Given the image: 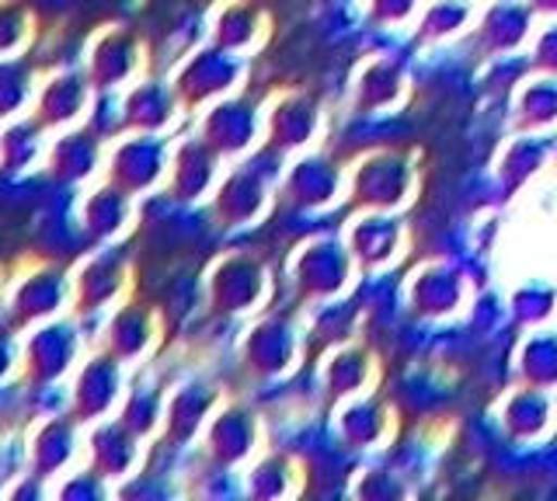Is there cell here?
<instances>
[{
    "mask_svg": "<svg viewBox=\"0 0 557 501\" xmlns=\"http://www.w3.org/2000/svg\"><path fill=\"white\" fill-rule=\"evenodd\" d=\"M74 327L66 324H39L22 345V362L25 373L35 384H49V379H60L74 359Z\"/></svg>",
    "mask_w": 557,
    "mask_h": 501,
    "instance_id": "obj_1",
    "label": "cell"
},
{
    "mask_svg": "<svg viewBox=\"0 0 557 501\" xmlns=\"http://www.w3.org/2000/svg\"><path fill=\"white\" fill-rule=\"evenodd\" d=\"M66 300V279L57 268H42L35 265L28 268L22 279L11 289V310L17 321H42L49 314H57Z\"/></svg>",
    "mask_w": 557,
    "mask_h": 501,
    "instance_id": "obj_2",
    "label": "cell"
},
{
    "mask_svg": "<svg viewBox=\"0 0 557 501\" xmlns=\"http://www.w3.org/2000/svg\"><path fill=\"white\" fill-rule=\"evenodd\" d=\"M84 98L87 91L77 74L49 77L39 88V98H35V115H39L46 126H63L84 109Z\"/></svg>",
    "mask_w": 557,
    "mask_h": 501,
    "instance_id": "obj_3",
    "label": "cell"
},
{
    "mask_svg": "<svg viewBox=\"0 0 557 501\" xmlns=\"http://www.w3.org/2000/svg\"><path fill=\"white\" fill-rule=\"evenodd\" d=\"M42 153V118H11V123L0 129V164L8 171H22L28 164L39 161Z\"/></svg>",
    "mask_w": 557,
    "mask_h": 501,
    "instance_id": "obj_4",
    "label": "cell"
},
{
    "mask_svg": "<svg viewBox=\"0 0 557 501\" xmlns=\"http://www.w3.org/2000/svg\"><path fill=\"white\" fill-rule=\"evenodd\" d=\"M70 453H74V436H70V425L63 422H46L35 428L32 436V466L35 474H57L66 466Z\"/></svg>",
    "mask_w": 557,
    "mask_h": 501,
    "instance_id": "obj_5",
    "label": "cell"
},
{
    "mask_svg": "<svg viewBox=\"0 0 557 501\" xmlns=\"http://www.w3.org/2000/svg\"><path fill=\"white\" fill-rule=\"evenodd\" d=\"M35 95L32 66L17 57H0V118H14Z\"/></svg>",
    "mask_w": 557,
    "mask_h": 501,
    "instance_id": "obj_6",
    "label": "cell"
},
{
    "mask_svg": "<svg viewBox=\"0 0 557 501\" xmlns=\"http://www.w3.org/2000/svg\"><path fill=\"white\" fill-rule=\"evenodd\" d=\"M87 136H81V133H70V136H63V140L52 147V153H49V167L57 171L60 178H81V175H87V164H91V147L84 143Z\"/></svg>",
    "mask_w": 557,
    "mask_h": 501,
    "instance_id": "obj_7",
    "label": "cell"
},
{
    "mask_svg": "<svg viewBox=\"0 0 557 501\" xmlns=\"http://www.w3.org/2000/svg\"><path fill=\"white\" fill-rule=\"evenodd\" d=\"M32 36V14L17 0H0V57H17Z\"/></svg>",
    "mask_w": 557,
    "mask_h": 501,
    "instance_id": "obj_8",
    "label": "cell"
},
{
    "mask_svg": "<svg viewBox=\"0 0 557 501\" xmlns=\"http://www.w3.org/2000/svg\"><path fill=\"white\" fill-rule=\"evenodd\" d=\"M17 359H22V345H17L14 331L8 324H0V379H8L11 370L17 366Z\"/></svg>",
    "mask_w": 557,
    "mask_h": 501,
    "instance_id": "obj_9",
    "label": "cell"
}]
</instances>
